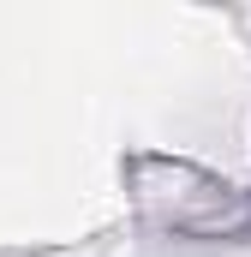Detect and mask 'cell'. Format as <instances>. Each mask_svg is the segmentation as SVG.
Instances as JSON below:
<instances>
[{
    "label": "cell",
    "mask_w": 251,
    "mask_h": 257,
    "mask_svg": "<svg viewBox=\"0 0 251 257\" xmlns=\"http://www.w3.org/2000/svg\"><path fill=\"white\" fill-rule=\"evenodd\" d=\"M126 186H132L138 215L174 239H245L251 233V192L197 162L144 150L126 162Z\"/></svg>",
    "instance_id": "obj_1"
}]
</instances>
